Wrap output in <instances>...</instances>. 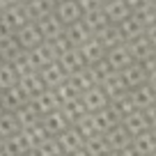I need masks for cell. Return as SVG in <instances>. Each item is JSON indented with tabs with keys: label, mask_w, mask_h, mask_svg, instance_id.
<instances>
[{
	"label": "cell",
	"mask_w": 156,
	"mask_h": 156,
	"mask_svg": "<svg viewBox=\"0 0 156 156\" xmlns=\"http://www.w3.org/2000/svg\"><path fill=\"white\" fill-rule=\"evenodd\" d=\"M2 138H5V136H2V133H0V147H2V145H5V142H2Z\"/></svg>",
	"instance_id": "obj_1"
}]
</instances>
